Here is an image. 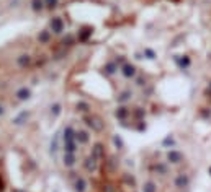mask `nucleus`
Returning a JSON list of instances; mask_svg holds the SVG:
<instances>
[{"mask_svg":"<svg viewBox=\"0 0 211 192\" xmlns=\"http://www.w3.org/2000/svg\"><path fill=\"white\" fill-rule=\"evenodd\" d=\"M0 114H2V107H0Z\"/></svg>","mask_w":211,"mask_h":192,"instance_id":"nucleus-1","label":"nucleus"}]
</instances>
